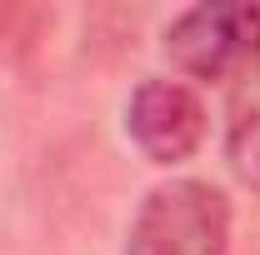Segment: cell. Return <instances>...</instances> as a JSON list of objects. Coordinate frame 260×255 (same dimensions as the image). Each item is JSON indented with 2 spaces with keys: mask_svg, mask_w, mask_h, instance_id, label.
<instances>
[{
  "mask_svg": "<svg viewBox=\"0 0 260 255\" xmlns=\"http://www.w3.org/2000/svg\"><path fill=\"white\" fill-rule=\"evenodd\" d=\"M230 200L210 180H165L140 200L125 255H225Z\"/></svg>",
  "mask_w": 260,
  "mask_h": 255,
  "instance_id": "6da1fadb",
  "label": "cell"
},
{
  "mask_svg": "<svg viewBox=\"0 0 260 255\" xmlns=\"http://www.w3.org/2000/svg\"><path fill=\"white\" fill-rule=\"evenodd\" d=\"M165 55L190 80H230L260 60V5L215 0L180 10L165 30Z\"/></svg>",
  "mask_w": 260,
  "mask_h": 255,
  "instance_id": "7a4b0ae2",
  "label": "cell"
},
{
  "mask_svg": "<svg viewBox=\"0 0 260 255\" xmlns=\"http://www.w3.org/2000/svg\"><path fill=\"white\" fill-rule=\"evenodd\" d=\"M125 135L150 165H185L210 135V110L185 80H145L125 100Z\"/></svg>",
  "mask_w": 260,
  "mask_h": 255,
  "instance_id": "3957f363",
  "label": "cell"
}]
</instances>
